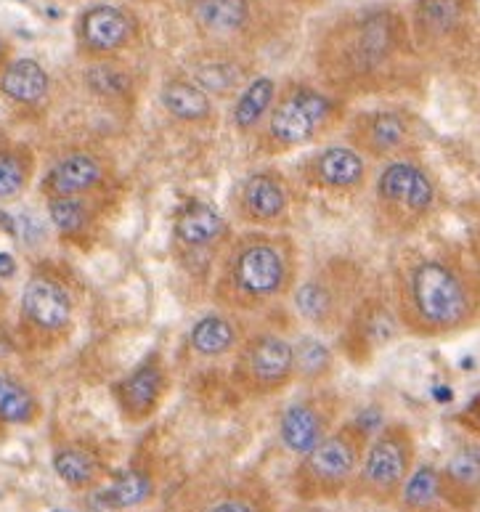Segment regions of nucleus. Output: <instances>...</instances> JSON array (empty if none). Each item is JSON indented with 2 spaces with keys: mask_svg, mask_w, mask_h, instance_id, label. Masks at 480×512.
I'll return each instance as SVG.
<instances>
[{
  "mask_svg": "<svg viewBox=\"0 0 480 512\" xmlns=\"http://www.w3.org/2000/svg\"><path fill=\"white\" fill-rule=\"evenodd\" d=\"M480 311V279L459 258L427 255L401 279V316L417 335L441 337L473 324Z\"/></svg>",
  "mask_w": 480,
  "mask_h": 512,
  "instance_id": "obj_1",
  "label": "nucleus"
},
{
  "mask_svg": "<svg viewBox=\"0 0 480 512\" xmlns=\"http://www.w3.org/2000/svg\"><path fill=\"white\" fill-rule=\"evenodd\" d=\"M295 279V253L271 234L239 237L223 258L218 298L234 308H258L279 298Z\"/></svg>",
  "mask_w": 480,
  "mask_h": 512,
  "instance_id": "obj_2",
  "label": "nucleus"
},
{
  "mask_svg": "<svg viewBox=\"0 0 480 512\" xmlns=\"http://www.w3.org/2000/svg\"><path fill=\"white\" fill-rule=\"evenodd\" d=\"M366 444L369 433L359 422H348L343 428L332 430L324 441L303 454L292 475V491L305 502L340 497L356 481Z\"/></svg>",
  "mask_w": 480,
  "mask_h": 512,
  "instance_id": "obj_3",
  "label": "nucleus"
},
{
  "mask_svg": "<svg viewBox=\"0 0 480 512\" xmlns=\"http://www.w3.org/2000/svg\"><path fill=\"white\" fill-rule=\"evenodd\" d=\"M404 46V22L390 11H372L351 22L329 43V64L348 83H366L380 75Z\"/></svg>",
  "mask_w": 480,
  "mask_h": 512,
  "instance_id": "obj_4",
  "label": "nucleus"
},
{
  "mask_svg": "<svg viewBox=\"0 0 480 512\" xmlns=\"http://www.w3.org/2000/svg\"><path fill=\"white\" fill-rule=\"evenodd\" d=\"M417 462V441L409 425L393 422L380 428V433L366 444L361 467L356 473V491L372 502H393L401 494L406 478Z\"/></svg>",
  "mask_w": 480,
  "mask_h": 512,
  "instance_id": "obj_5",
  "label": "nucleus"
},
{
  "mask_svg": "<svg viewBox=\"0 0 480 512\" xmlns=\"http://www.w3.org/2000/svg\"><path fill=\"white\" fill-rule=\"evenodd\" d=\"M374 197L380 213L398 229H414L433 213L438 189L422 165L404 157L390 160L377 176Z\"/></svg>",
  "mask_w": 480,
  "mask_h": 512,
  "instance_id": "obj_6",
  "label": "nucleus"
},
{
  "mask_svg": "<svg viewBox=\"0 0 480 512\" xmlns=\"http://www.w3.org/2000/svg\"><path fill=\"white\" fill-rule=\"evenodd\" d=\"M335 101L316 88H292L271 109L266 130V144L274 152L298 149L319 136L332 123Z\"/></svg>",
  "mask_w": 480,
  "mask_h": 512,
  "instance_id": "obj_7",
  "label": "nucleus"
},
{
  "mask_svg": "<svg viewBox=\"0 0 480 512\" xmlns=\"http://www.w3.org/2000/svg\"><path fill=\"white\" fill-rule=\"evenodd\" d=\"M75 319V300L67 284L51 274H35L22 290V327L40 343H56Z\"/></svg>",
  "mask_w": 480,
  "mask_h": 512,
  "instance_id": "obj_8",
  "label": "nucleus"
},
{
  "mask_svg": "<svg viewBox=\"0 0 480 512\" xmlns=\"http://www.w3.org/2000/svg\"><path fill=\"white\" fill-rule=\"evenodd\" d=\"M234 377L244 390L268 396L295 377V348L279 335H255L239 351Z\"/></svg>",
  "mask_w": 480,
  "mask_h": 512,
  "instance_id": "obj_9",
  "label": "nucleus"
},
{
  "mask_svg": "<svg viewBox=\"0 0 480 512\" xmlns=\"http://www.w3.org/2000/svg\"><path fill=\"white\" fill-rule=\"evenodd\" d=\"M136 16L112 3H96L85 8L77 19V43L85 54L112 56L130 46L136 38Z\"/></svg>",
  "mask_w": 480,
  "mask_h": 512,
  "instance_id": "obj_10",
  "label": "nucleus"
},
{
  "mask_svg": "<svg viewBox=\"0 0 480 512\" xmlns=\"http://www.w3.org/2000/svg\"><path fill=\"white\" fill-rule=\"evenodd\" d=\"M332 422H335V406L329 404V398L308 396L284 409L282 420H279V433H282L284 446L303 457L332 433L329 430Z\"/></svg>",
  "mask_w": 480,
  "mask_h": 512,
  "instance_id": "obj_11",
  "label": "nucleus"
},
{
  "mask_svg": "<svg viewBox=\"0 0 480 512\" xmlns=\"http://www.w3.org/2000/svg\"><path fill=\"white\" fill-rule=\"evenodd\" d=\"M165 388H168V377L160 364V356H149L128 377H122L112 393L125 420L144 422L157 412Z\"/></svg>",
  "mask_w": 480,
  "mask_h": 512,
  "instance_id": "obj_12",
  "label": "nucleus"
},
{
  "mask_svg": "<svg viewBox=\"0 0 480 512\" xmlns=\"http://www.w3.org/2000/svg\"><path fill=\"white\" fill-rule=\"evenodd\" d=\"M305 178L327 192H356L366 181V162L353 146H327L305 162Z\"/></svg>",
  "mask_w": 480,
  "mask_h": 512,
  "instance_id": "obj_13",
  "label": "nucleus"
},
{
  "mask_svg": "<svg viewBox=\"0 0 480 512\" xmlns=\"http://www.w3.org/2000/svg\"><path fill=\"white\" fill-rule=\"evenodd\" d=\"M412 138V125L401 112L377 109L361 115L351 128V141L356 152H366L372 157H393L404 152Z\"/></svg>",
  "mask_w": 480,
  "mask_h": 512,
  "instance_id": "obj_14",
  "label": "nucleus"
},
{
  "mask_svg": "<svg viewBox=\"0 0 480 512\" xmlns=\"http://www.w3.org/2000/svg\"><path fill=\"white\" fill-rule=\"evenodd\" d=\"M239 210L247 221L260 223V226L282 221L284 215L290 213V189L284 184V178L271 170H258L244 178L239 189Z\"/></svg>",
  "mask_w": 480,
  "mask_h": 512,
  "instance_id": "obj_15",
  "label": "nucleus"
},
{
  "mask_svg": "<svg viewBox=\"0 0 480 512\" xmlns=\"http://www.w3.org/2000/svg\"><path fill=\"white\" fill-rule=\"evenodd\" d=\"M441 478V499L457 510H473L480 502V444H467L446 459Z\"/></svg>",
  "mask_w": 480,
  "mask_h": 512,
  "instance_id": "obj_16",
  "label": "nucleus"
},
{
  "mask_svg": "<svg viewBox=\"0 0 480 512\" xmlns=\"http://www.w3.org/2000/svg\"><path fill=\"white\" fill-rule=\"evenodd\" d=\"M101 178H104V165L99 162V157H93L88 152L67 154L46 173L43 194L48 199L80 197V194H88L91 189H96L101 184Z\"/></svg>",
  "mask_w": 480,
  "mask_h": 512,
  "instance_id": "obj_17",
  "label": "nucleus"
},
{
  "mask_svg": "<svg viewBox=\"0 0 480 512\" xmlns=\"http://www.w3.org/2000/svg\"><path fill=\"white\" fill-rule=\"evenodd\" d=\"M475 14V0H417L414 27L425 40H449L465 30Z\"/></svg>",
  "mask_w": 480,
  "mask_h": 512,
  "instance_id": "obj_18",
  "label": "nucleus"
},
{
  "mask_svg": "<svg viewBox=\"0 0 480 512\" xmlns=\"http://www.w3.org/2000/svg\"><path fill=\"white\" fill-rule=\"evenodd\" d=\"M223 231H226L223 215L213 205L197 202V199L186 202L178 210L176 223H173V237H176L178 245L191 250V253L213 247L223 237Z\"/></svg>",
  "mask_w": 480,
  "mask_h": 512,
  "instance_id": "obj_19",
  "label": "nucleus"
},
{
  "mask_svg": "<svg viewBox=\"0 0 480 512\" xmlns=\"http://www.w3.org/2000/svg\"><path fill=\"white\" fill-rule=\"evenodd\" d=\"M51 77L38 59H14L0 69V93L14 104L35 107L48 96Z\"/></svg>",
  "mask_w": 480,
  "mask_h": 512,
  "instance_id": "obj_20",
  "label": "nucleus"
},
{
  "mask_svg": "<svg viewBox=\"0 0 480 512\" xmlns=\"http://www.w3.org/2000/svg\"><path fill=\"white\" fill-rule=\"evenodd\" d=\"M191 14L202 32L213 38H231L250 22L252 0H191Z\"/></svg>",
  "mask_w": 480,
  "mask_h": 512,
  "instance_id": "obj_21",
  "label": "nucleus"
},
{
  "mask_svg": "<svg viewBox=\"0 0 480 512\" xmlns=\"http://www.w3.org/2000/svg\"><path fill=\"white\" fill-rule=\"evenodd\" d=\"M54 470L72 489H91L104 475V462L88 446H61L54 454Z\"/></svg>",
  "mask_w": 480,
  "mask_h": 512,
  "instance_id": "obj_22",
  "label": "nucleus"
},
{
  "mask_svg": "<svg viewBox=\"0 0 480 512\" xmlns=\"http://www.w3.org/2000/svg\"><path fill=\"white\" fill-rule=\"evenodd\" d=\"M295 308L303 319H308L316 327H324L340 314V292L324 276H313L295 290Z\"/></svg>",
  "mask_w": 480,
  "mask_h": 512,
  "instance_id": "obj_23",
  "label": "nucleus"
},
{
  "mask_svg": "<svg viewBox=\"0 0 480 512\" xmlns=\"http://www.w3.org/2000/svg\"><path fill=\"white\" fill-rule=\"evenodd\" d=\"M162 107L183 123H205L213 115V101L194 80H170L162 88Z\"/></svg>",
  "mask_w": 480,
  "mask_h": 512,
  "instance_id": "obj_24",
  "label": "nucleus"
},
{
  "mask_svg": "<svg viewBox=\"0 0 480 512\" xmlns=\"http://www.w3.org/2000/svg\"><path fill=\"white\" fill-rule=\"evenodd\" d=\"M189 343L194 351L207 356V359L226 356V353L237 348V329L226 316L207 314L194 321V327L189 332Z\"/></svg>",
  "mask_w": 480,
  "mask_h": 512,
  "instance_id": "obj_25",
  "label": "nucleus"
},
{
  "mask_svg": "<svg viewBox=\"0 0 480 512\" xmlns=\"http://www.w3.org/2000/svg\"><path fill=\"white\" fill-rule=\"evenodd\" d=\"M40 404L22 380L0 375V425H32L38 420Z\"/></svg>",
  "mask_w": 480,
  "mask_h": 512,
  "instance_id": "obj_26",
  "label": "nucleus"
},
{
  "mask_svg": "<svg viewBox=\"0 0 480 512\" xmlns=\"http://www.w3.org/2000/svg\"><path fill=\"white\" fill-rule=\"evenodd\" d=\"M276 96V83L271 77H258L252 80L242 93H239L237 104H234V112H231V120H234V128L237 130H252L255 125L266 117V112L271 109Z\"/></svg>",
  "mask_w": 480,
  "mask_h": 512,
  "instance_id": "obj_27",
  "label": "nucleus"
},
{
  "mask_svg": "<svg viewBox=\"0 0 480 512\" xmlns=\"http://www.w3.org/2000/svg\"><path fill=\"white\" fill-rule=\"evenodd\" d=\"M152 478L141 470H125L101 491V502L112 510H128V507L144 505L152 497Z\"/></svg>",
  "mask_w": 480,
  "mask_h": 512,
  "instance_id": "obj_28",
  "label": "nucleus"
},
{
  "mask_svg": "<svg viewBox=\"0 0 480 512\" xmlns=\"http://www.w3.org/2000/svg\"><path fill=\"white\" fill-rule=\"evenodd\" d=\"M244 72L239 69L237 62H229V59H207V62H199L194 67V83L202 88V91L210 96H229L242 85Z\"/></svg>",
  "mask_w": 480,
  "mask_h": 512,
  "instance_id": "obj_29",
  "label": "nucleus"
},
{
  "mask_svg": "<svg viewBox=\"0 0 480 512\" xmlns=\"http://www.w3.org/2000/svg\"><path fill=\"white\" fill-rule=\"evenodd\" d=\"M398 497H401V502L409 510H427L430 505H435L441 499V478H438V470L433 465L414 467Z\"/></svg>",
  "mask_w": 480,
  "mask_h": 512,
  "instance_id": "obj_30",
  "label": "nucleus"
},
{
  "mask_svg": "<svg viewBox=\"0 0 480 512\" xmlns=\"http://www.w3.org/2000/svg\"><path fill=\"white\" fill-rule=\"evenodd\" d=\"M48 218H51L59 234L75 237V234L85 231V226L91 221V213H88V207L83 205L80 197H56L48 199Z\"/></svg>",
  "mask_w": 480,
  "mask_h": 512,
  "instance_id": "obj_31",
  "label": "nucleus"
},
{
  "mask_svg": "<svg viewBox=\"0 0 480 512\" xmlns=\"http://www.w3.org/2000/svg\"><path fill=\"white\" fill-rule=\"evenodd\" d=\"M30 157L14 149H0V199H14L30 184Z\"/></svg>",
  "mask_w": 480,
  "mask_h": 512,
  "instance_id": "obj_32",
  "label": "nucleus"
},
{
  "mask_svg": "<svg viewBox=\"0 0 480 512\" xmlns=\"http://www.w3.org/2000/svg\"><path fill=\"white\" fill-rule=\"evenodd\" d=\"M295 348V372L305 377V380H321L329 375L332 369V353L321 340L316 337H300Z\"/></svg>",
  "mask_w": 480,
  "mask_h": 512,
  "instance_id": "obj_33",
  "label": "nucleus"
},
{
  "mask_svg": "<svg viewBox=\"0 0 480 512\" xmlns=\"http://www.w3.org/2000/svg\"><path fill=\"white\" fill-rule=\"evenodd\" d=\"M85 83H88V88H91L93 93H99L104 99H120V96L128 93L130 75L122 67H117V64L101 62L88 67V72H85Z\"/></svg>",
  "mask_w": 480,
  "mask_h": 512,
  "instance_id": "obj_34",
  "label": "nucleus"
},
{
  "mask_svg": "<svg viewBox=\"0 0 480 512\" xmlns=\"http://www.w3.org/2000/svg\"><path fill=\"white\" fill-rule=\"evenodd\" d=\"M202 512H274V507H271L266 491L237 489L213 499Z\"/></svg>",
  "mask_w": 480,
  "mask_h": 512,
  "instance_id": "obj_35",
  "label": "nucleus"
},
{
  "mask_svg": "<svg viewBox=\"0 0 480 512\" xmlns=\"http://www.w3.org/2000/svg\"><path fill=\"white\" fill-rule=\"evenodd\" d=\"M16 274V260L8 253H0V279H11Z\"/></svg>",
  "mask_w": 480,
  "mask_h": 512,
  "instance_id": "obj_36",
  "label": "nucleus"
},
{
  "mask_svg": "<svg viewBox=\"0 0 480 512\" xmlns=\"http://www.w3.org/2000/svg\"><path fill=\"white\" fill-rule=\"evenodd\" d=\"M6 62H8V43H6V38L0 35V69L6 67Z\"/></svg>",
  "mask_w": 480,
  "mask_h": 512,
  "instance_id": "obj_37",
  "label": "nucleus"
},
{
  "mask_svg": "<svg viewBox=\"0 0 480 512\" xmlns=\"http://www.w3.org/2000/svg\"><path fill=\"white\" fill-rule=\"evenodd\" d=\"M300 3H319V0H300Z\"/></svg>",
  "mask_w": 480,
  "mask_h": 512,
  "instance_id": "obj_38",
  "label": "nucleus"
},
{
  "mask_svg": "<svg viewBox=\"0 0 480 512\" xmlns=\"http://www.w3.org/2000/svg\"><path fill=\"white\" fill-rule=\"evenodd\" d=\"M51 512H72V510H51Z\"/></svg>",
  "mask_w": 480,
  "mask_h": 512,
  "instance_id": "obj_39",
  "label": "nucleus"
},
{
  "mask_svg": "<svg viewBox=\"0 0 480 512\" xmlns=\"http://www.w3.org/2000/svg\"><path fill=\"white\" fill-rule=\"evenodd\" d=\"M478 245H480V237H478Z\"/></svg>",
  "mask_w": 480,
  "mask_h": 512,
  "instance_id": "obj_40",
  "label": "nucleus"
}]
</instances>
